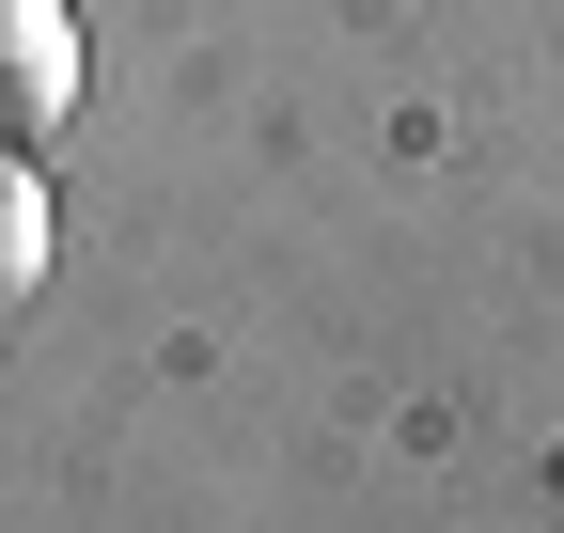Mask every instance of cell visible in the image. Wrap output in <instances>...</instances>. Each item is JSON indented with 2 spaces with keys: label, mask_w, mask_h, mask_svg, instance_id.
<instances>
[{
  "label": "cell",
  "mask_w": 564,
  "mask_h": 533,
  "mask_svg": "<svg viewBox=\"0 0 564 533\" xmlns=\"http://www.w3.org/2000/svg\"><path fill=\"white\" fill-rule=\"evenodd\" d=\"M79 110V17L63 0H0V142H47Z\"/></svg>",
  "instance_id": "6da1fadb"
},
{
  "label": "cell",
  "mask_w": 564,
  "mask_h": 533,
  "mask_svg": "<svg viewBox=\"0 0 564 533\" xmlns=\"http://www.w3.org/2000/svg\"><path fill=\"white\" fill-rule=\"evenodd\" d=\"M32 283H47V188H32L17 142H0V314H17Z\"/></svg>",
  "instance_id": "7a4b0ae2"
}]
</instances>
